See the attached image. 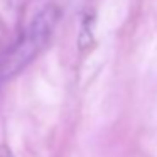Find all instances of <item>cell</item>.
Segmentation results:
<instances>
[{
	"label": "cell",
	"instance_id": "obj_1",
	"mask_svg": "<svg viewBox=\"0 0 157 157\" xmlns=\"http://www.w3.org/2000/svg\"><path fill=\"white\" fill-rule=\"evenodd\" d=\"M59 21V9L48 5L31 21L24 34L0 54V81H7L22 71L49 42Z\"/></svg>",
	"mask_w": 157,
	"mask_h": 157
},
{
	"label": "cell",
	"instance_id": "obj_2",
	"mask_svg": "<svg viewBox=\"0 0 157 157\" xmlns=\"http://www.w3.org/2000/svg\"><path fill=\"white\" fill-rule=\"evenodd\" d=\"M0 157H14V155H12V152H10L9 147L2 145V147H0Z\"/></svg>",
	"mask_w": 157,
	"mask_h": 157
}]
</instances>
